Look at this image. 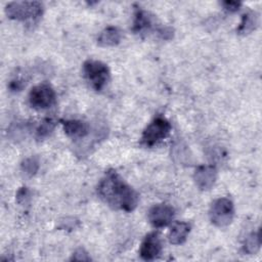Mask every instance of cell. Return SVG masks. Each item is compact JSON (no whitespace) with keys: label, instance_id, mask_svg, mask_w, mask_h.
Segmentation results:
<instances>
[{"label":"cell","instance_id":"5bb4252c","mask_svg":"<svg viewBox=\"0 0 262 262\" xmlns=\"http://www.w3.org/2000/svg\"><path fill=\"white\" fill-rule=\"evenodd\" d=\"M257 25H258L257 14L255 12L249 11V12H246L245 14H243L241 24L236 31L238 34L246 35V34L251 33L253 30H255Z\"/></svg>","mask_w":262,"mask_h":262},{"label":"cell","instance_id":"30bf717a","mask_svg":"<svg viewBox=\"0 0 262 262\" xmlns=\"http://www.w3.org/2000/svg\"><path fill=\"white\" fill-rule=\"evenodd\" d=\"M217 178V170L214 166H199L193 174V180L201 190H209L214 185Z\"/></svg>","mask_w":262,"mask_h":262},{"label":"cell","instance_id":"4fadbf2b","mask_svg":"<svg viewBox=\"0 0 262 262\" xmlns=\"http://www.w3.org/2000/svg\"><path fill=\"white\" fill-rule=\"evenodd\" d=\"M121 39H122L121 31L116 27L110 26L101 31V33L97 38V43L99 46H102V47L116 46L121 42Z\"/></svg>","mask_w":262,"mask_h":262},{"label":"cell","instance_id":"ba28073f","mask_svg":"<svg viewBox=\"0 0 262 262\" xmlns=\"http://www.w3.org/2000/svg\"><path fill=\"white\" fill-rule=\"evenodd\" d=\"M162 252V242L160 235L157 232H149L143 238L139 254L143 260H155L160 256Z\"/></svg>","mask_w":262,"mask_h":262},{"label":"cell","instance_id":"5b68a950","mask_svg":"<svg viewBox=\"0 0 262 262\" xmlns=\"http://www.w3.org/2000/svg\"><path fill=\"white\" fill-rule=\"evenodd\" d=\"M170 131V122L164 117H157L143 130L141 135V143L145 146H152L166 138Z\"/></svg>","mask_w":262,"mask_h":262},{"label":"cell","instance_id":"7a4b0ae2","mask_svg":"<svg viewBox=\"0 0 262 262\" xmlns=\"http://www.w3.org/2000/svg\"><path fill=\"white\" fill-rule=\"evenodd\" d=\"M44 11V6L38 1H13L5 7L6 15L15 20H38Z\"/></svg>","mask_w":262,"mask_h":262},{"label":"cell","instance_id":"52a82bcc","mask_svg":"<svg viewBox=\"0 0 262 262\" xmlns=\"http://www.w3.org/2000/svg\"><path fill=\"white\" fill-rule=\"evenodd\" d=\"M175 216V210L167 204H158L152 206L147 214L148 221L156 228L169 225Z\"/></svg>","mask_w":262,"mask_h":262},{"label":"cell","instance_id":"ac0fdd59","mask_svg":"<svg viewBox=\"0 0 262 262\" xmlns=\"http://www.w3.org/2000/svg\"><path fill=\"white\" fill-rule=\"evenodd\" d=\"M31 199H32V192L28 187L23 186L17 190V192H16V202L19 205H21V206L29 205L30 202H31Z\"/></svg>","mask_w":262,"mask_h":262},{"label":"cell","instance_id":"277c9868","mask_svg":"<svg viewBox=\"0 0 262 262\" xmlns=\"http://www.w3.org/2000/svg\"><path fill=\"white\" fill-rule=\"evenodd\" d=\"M234 216L233 203L227 198L215 200L209 210L211 222L217 227H224L231 223Z\"/></svg>","mask_w":262,"mask_h":262},{"label":"cell","instance_id":"8fae6325","mask_svg":"<svg viewBox=\"0 0 262 262\" xmlns=\"http://www.w3.org/2000/svg\"><path fill=\"white\" fill-rule=\"evenodd\" d=\"M61 124L64 133L74 139L83 138L89 133L87 123L81 120H62Z\"/></svg>","mask_w":262,"mask_h":262},{"label":"cell","instance_id":"d6986e66","mask_svg":"<svg viewBox=\"0 0 262 262\" xmlns=\"http://www.w3.org/2000/svg\"><path fill=\"white\" fill-rule=\"evenodd\" d=\"M71 260H76V261H90L91 258L88 255V253L83 249V248H79L77 249L74 253L73 256L71 258Z\"/></svg>","mask_w":262,"mask_h":262},{"label":"cell","instance_id":"2e32d148","mask_svg":"<svg viewBox=\"0 0 262 262\" xmlns=\"http://www.w3.org/2000/svg\"><path fill=\"white\" fill-rule=\"evenodd\" d=\"M55 126H56V122L52 118L44 119L36 130V138L39 140H42L48 137L53 132Z\"/></svg>","mask_w":262,"mask_h":262},{"label":"cell","instance_id":"7c38bea8","mask_svg":"<svg viewBox=\"0 0 262 262\" xmlns=\"http://www.w3.org/2000/svg\"><path fill=\"white\" fill-rule=\"evenodd\" d=\"M190 231V225L184 221H176L169 230L168 238L172 245L183 244Z\"/></svg>","mask_w":262,"mask_h":262},{"label":"cell","instance_id":"9c48e42d","mask_svg":"<svg viewBox=\"0 0 262 262\" xmlns=\"http://www.w3.org/2000/svg\"><path fill=\"white\" fill-rule=\"evenodd\" d=\"M160 28L157 17L154 14L140 7L136 8L133 20V31L135 33H142L150 30H156L158 33Z\"/></svg>","mask_w":262,"mask_h":262},{"label":"cell","instance_id":"6da1fadb","mask_svg":"<svg viewBox=\"0 0 262 262\" xmlns=\"http://www.w3.org/2000/svg\"><path fill=\"white\" fill-rule=\"evenodd\" d=\"M98 196L110 207L116 210L132 212L138 204L139 195L120 174L108 170L97 185Z\"/></svg>","mask_w":262,"mask_h":262},{"label":"cell","instance_id":"ffe728a7","mask_svg":"<svg viewBox=\"0 0 262 262\" xmlns=\"http://www.w3.org/2000/svg\"><path fill=\"white\" fill-rule=\"evenodd\" d=\"M222 5L226 10H228L230 12H234L239 9V7L242 6V3L237 2V1H224V2H222Z\"/></svg>","mask_w":262,"mask_h":262},{"label":"cell","instance_id":"3957f363","mask_svg":"<svg viewBox=\"0 0 262 262\" xmlns=\"http://www.w3.org/2000/svg\"><path fill=\"white\" fill-rule=\"evenodd\" d=\"M84 76L96 91H101L110 81L111 72L108 67L102 61L88 59L83 63Z\"/></svg>","mask_w":262,"mask_h":262},{"label":"cell","instance_id":"8992f818","mask_svg":"<svg viewBox=\"0 0 262 262\" xmlns=\"http://www.w3.org/2000/svg\"><path fill=\"white\" fill-rule=\"evenodd\" d=\"M56 94L51 85L41 83L34 86L29 93V103L35 110H46L55 102Z\"/></svg>","mask_w":262,"mask_h":262},{"label":"cell","instance_id":"e0dca14e","mask_svg":"<svg viewBox=\"0 0 262 262\" xmlns=\"http://www.w3.org/2000/svg\"><path fill=\"white\" fill-rule=\"evenodd\" d=\"M20 170L28 177L34 176L39 170V161H38V159L36 157L26 158L20 164Z\"/></svg>","mask_w":262,"mask_h":262},{"label":"cell","instance_id":"9a60e30c","mask_svg":"<svg viewBox=\"0 0 262 262\" xmlns=\"http://www.w3.org/2000/svg\"><path fill=\"white\" fill-rule=\"evenodd\" d=\"M261 246V238H260V231L258 232H252L251 234H249L245 242H244V246H243V250L245 253L249 254V255H253L256 254Z\"/></svg>","mask_w":262,"mask_h":262}]
</instances>
